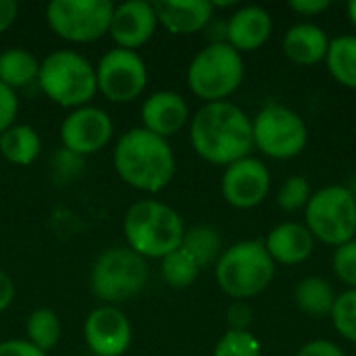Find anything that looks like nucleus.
Listing matches in <instances>:
<instances>
[{"label": "nucleus", "instance_id": "23", "mask_svg": "<svg viewBox=\"0 0 356 356\" xmlns=\"http://www.w3.org/2000/svg\"><path fill=\"white\" fill-rule=\"evenodd\" d=\"M181 248L196 261L200 269H204L209 265H217L219 257L223 254V240L213 225H194L186 229Z\"/></svg>", "mask_w": 356, "mask_h": 356}, {"label": "nucleus", "instance_id": "29", "mask_svg": "<svg viewBox=\"0 0 356 356\" xmlns=\"http://www.w3.org/2000/svg\"><path fill=\"white\" fill-rule=\"evenodd\" d=\"M213 356H261V342L250 332L227 330L219 338Z\"/></svg>", "mask_w": 356, "mask_h": 356}, {"label": "nucleus", "instance_id": "33", "mask_svg": "<svg viewBox=\"0 0 356 356\" xmlns=\"http://www.w3.org/2000/svg\"><path fill=\"white\" fill-rule=\"evenodd\" d=\"M252 317H254L252 307L246 300H236L225 311V321H227L229 330H234V332H250Z\"/></svg>", "mask_w": 356, "mask_h": 356}, {"label": "nucleus", "instance_id": "17", "mask_svg": "<svg viewBox=\"0 0 356 356\" xmlns=\"http://www.w3.org/2000/svg\"><path fill=\"white\" fill-rule=\"evenodd\" d=\"M273 29V19L267 8L259 4L240 6L227 19V44L240 54L261 48Z\"/></svg>", "mask_w": 356, "mask_h": 356}, {"label": "nucleus", "instance_id": "5", "mask_svg": "<svg viewBox=\"0 0 356 356\" xmlns=\"http://www.w3.org/2000/svg\"><path fill=\"white\" fill-rule=\"evenodd\" d=\"M38 83L52 102L65 108L86 106L98 92L94 65L73 50L50 52L40 63Z\"/></svg>", "mask_w": 356, "mask_h": 356}, {"label": "nucleus", "instance_id": "41", "mask_svg": "<svg viewBox=\"0 0 356 356\" xmlns=\"http://www.w3.org/2000/svg\"><path fill=\"white\" fill-rule=\"evenodd\" d=\"M348 17H350L353 25L356 27V0H350V2H348Z\"/></svg>", "mask_w": 356, "mask_h": 356}, {"label": "nucleus", "instance_id": "22", "mask_svg": "<svg viewBox=\"0 0 356 356\" xmlns=\"http://www.w3.org/2000/svg\"><path fill=\"white\" fill-rule=\"evenodd\" d=\"M42 150V140L31 125L17 123L0 134V154L13 165H31Z\"/></svg>", "mask_w": 356, "mask_h": 356}, {"label": "nucleus", "instance_id": "39", "mask_svg": "<svg viewBox=\"0 0 356 356\" xmlns=\"http://www.w3.org/2000/svg\"><path fill=\"white\" fill-rule=\"evenodd\" d=\"M209 44H225L227 42V21H213L204 27Z\"/></svg>", "mask_w": 356, "mask_h": 356}, {"label": "nucleus", "instance_id": "6", "mask_svg": "<svg viewBox=\"0 0 356 356\" xmlns=\"http://www.w3.org/2000/svg\"><path fill=\"white\" fill-rule=\"evenodd\" d=\"M244 71V58L234 46L207 44L188 67V86L200 100L221 102L242 86Z\"/></svg>", "mask_w": 356, "mask_h": 356}, {"label": "nucleus", "instance_id": "19", "mask_svg": "<svg viewBox=\"0 0 356 356\" xmlns=\"http://www.w3.org/2000/svg\"><path fill=\"white\" fill-rule=\"evenodd\" d=\"M265 248H267L269 257L273 259V263L300 265L313 254L315 238L305 223L286 221V223L275 225L269 232V236L265 240Z\"/></svg>", "mask_w": 356, "mask_h": 356}, {"label": "nucleus", "instance_id": "13", "mask_svg": "<svg viewBox=\"0 0 356 356\" xmlns=\"http://www.w3.org/2000/svg\"><path fill=\"white\" fill-rule=\"evenodd\" d=\"M113 138V121L98 106H79L73 108L60 123V142L63 148L88 156L102 150Z\"/></svg>", "mask_w": 356, "mask_h": 356}, {"label": "nucleus", "instance_id": "34", "mask_svg": "<svg viewBox=\"0 0 356 356\" xmlns=\"http://www.w3.org/2000/svg\"><path fill=\"white\" fill-rule=\"evenodd\" d=\"M19 113L17 92L0 81V134L15 125V117Z\"/></svg>", "mask_w": 356, "mask_h": 356}, {"label": "nucleus", "instance_id": "27", "mask_svg": "<svg viewBox=\"0 0 356 356\" xmlns=\"http://www.w3.org/2000/svg\"><path fill=\"white\" fill-rule=\"evenodd\" d=\"M161 273L163 280L175 288V290H184L190 288L200 273V267L196 265V261L179 246L177 250H173L171 254H167L165 259H161Z\"/></svg>", "mask_w": 356, "mask_h": 356}, {"label": "nucleus", "instance_id": "20", "mask_svg": "<svg viewBox=\"0 0 356 356\" xmlns=\"http://www.w3.org/2000/svg\"><path fill=\"white\" fill-rule=\"evenodd\" d=\"M284 54L296 63V65H317L327 56L330 50V38L325 33L323 27H319L317 23H296L292 25L282 42Z\"/></svg>", "mask_w": 356, "mask_h": 356}, {"label": "nucleus", "instance_id": "25", "mask_svg": "<svg viewBox=\"0 0 356 356\" xmlns=\"http://www.w3.org/2000/svg\"><path fill=\"white\" fill-rule=\"evenodd\" d=\"M40 60L25 48H8L0 54V81L13 90L38 79Z\"/></svg>", "mask_w": 356, "mask_h": 356}, {"label": "nucleus", "instance_id": "15", "mask_svg": "<svg viewBox=\"0 0 356 356\" xmlns=\"http://www.w3.org/2000/svg\"><path fill=\"white\" fill-rule=\"evenodd\" d=\"M156 13L152 2L146 0H127L115 6L111 17L108 35L117 48L136 50L144 46L156 31Z\"/></svg>", "mask_w": 356, "mask_h": 356}, {"label": "nucleus", "instance_id": "31", "mask_svg": "<svg viewBox=\"0 0 356 356\" xmlns=\"http://www.w3.org/2000/svg\"><path fill=\"white\" fill-rule=\"evenodd\" d=\"M332 267L338 280L348 286V290H356V238L336 248Z\"/></svg>", "mask_w": 356, "mask_h": 356}, {"label": "nucleus", "instance_id": "8", "mask_svg": "<svg viewBox=\"0 0 356 356\" xmlns=\"http://www.w3.org/2000/svg\"><path fill=\"white\" fill-rule=\"evenodd\" d=\"M305 225L327 246L338 248L350 242L356 238V194L342 184L313 192L305 209Z\"/></svg>", "mask_w": 356, "mask_h": 356}, {"label": "nucleus", "instance_id": "38", "mask_svg": "<svg viewBox=\"0 0 356 356\" xmlns=\"http://www.w3.org/2000/svg\"><path fill=\"white\" fill-rule=\"evenodd\" d=\"M19 6L15 0H0V33H4L17 19Z\"/></svg>", "mask_w": 356, "mask_h": 356}, {"label": "nucleus", "instance_id": "3", "mask_svg": "<svg viewBox=\"0 0 356 356\" xmlns=\"http://www.w3.org/2000/svg\"><path fill=\"white\" fill-rule=\"evenodd\" d=\"M127 248L144 259H165L181 246L186 227L177 211L159 200L134 202L123 219Z\"/></svg>", "mask_w": 356, "mask_h": 356}, {"label": "nucleus", "instance_id": "36", "mask_svg": "<svg viewBox=\"0 0 356 356\" xmlns=\"http://www.w3.org/2000/svg\"><path fill=\"white\" fill-rule=\"evenodd\" d=\"M0 356H46L27 340H6L0 342Z\"/></svg>", "mask_w": 356, "mask_h": 356}, {"label": "nucleus", "instance_id": "2", "mask_svg": "<svg viewBox=\"0 0 356 356\" xmlns=\"http://www.w3.org/2000/svg\"><path fill=\"white\" fill-rule=\"evenodd\" d=\"M119 177L148 194L165 190L175 175V154L169 142L144 127L125 131L113 152Z\"/></svg>", "mask_w": 356, "mask_h": 356}, {"label": "nucleus", "instance_id": "16", "mask_svg": "<svg viewBox=\"0 0 356 356\" xmlns=\"http://www.w3.org/2000/svg\"><path fill=\"white\" fill-rule=\"evenodd\" d=\"M140 117L144 129L167 140L188 123L190 111L181 94L173 90H159L144 100Z\"/></svg>", "mask_w": 356, "mask_h": 356}, {"label": "nucleus", "instance_id": "35", "mask_svg": "<svg viewBox=\"0 0 356 356\" xmlns=\"http://www.w3.org/2000/svg\"><path fill=\"white\" fill-rule=\"evenodd\" d=\"M296 356H346L344 350L332 340H311L307 342Z\"/></svg>", "mask_w": 356, "mask_h": 356}, {"label": "nucleus", "instance_id": "1", "mask_svg": "<svg viewBox=\"0 0 356 356\" xmlns=\"http://www.w3.org/2000/svg\"><path fill=\"white\" fill-rule=\"evenodd\" d=\"M190 142L200 159L227 167L250 156L252 119L234 102H204L190 123Z\"/></svg>", "mask_w": 356, "mask_h": 356}, {"label": "nucleus", "instance_id": "28", "mask_svg": "<svg viewBox=\"0 0 356 356\" xmlns=\"http://www.w3.org/2000/svg\"><path fill=\"white\" fill-rule=\"evenodd\" d=\"M332 321L336 332L356 344V290H344L336 296L334 309H332Z\"/></svg>", "mask_w": 356, "mask_h": 356}, {"label": "nucleus", "instance_id": "30", "mask_svg": "<svg viewBox=\"0 0 356 356\" xmlns=\"http://www.w3.org/2000/svg\"><path fill=\"white\" fill-rule=\"evenodd\" d=\"M313 192H311V184L307 177L302 175H290L288 179H284V184L280 186L277 192V204L280 209L294 213L300 209H307L309 200H311Z\"/></svg>", "mask_w": 356, "mask_h": 356}, {"label": "nucleus", "instance_id": "18", "mask_svg": "<svg viewBox=\"0 0 356 356\" xmlns=\"http://www.w3.org/2000/svg\"><path fill=\"white\" fill-rule=\"evenodd\" d=\"M156 21L175 35L202 31L215 13L211 0H159L152 2Z\"/></svg>", "mask_w": 356, "mask_h": 356}, {"label": "nucleus", "instance_id": "12", "mask_svg": "<svg viewBox=\"0 0 356 356\" xmlns=\"http://www.w3.org/2000/svg\"><path fill=\"white\" fill-rule=\"evenodd\" d=\"M271 188V175L263 161L254 156L240 159L225 167L221 177V194L225 202L234 209H254L259 207Z\"/></svg>", "mask_w": 356, "mask_h": 356}, {"label": "nucleus", "instance_id": "10", "mask_svg": "<svg viewBox=\"0 0 356 356\" xmlns=\"http://www.w3.org/2000/svg\"><path fill=\"white\" fill-rule=\"evenodd\" d=\"M113 10L111 0H52L46 6V21L58 38L86 44L108 33Z\"/></svg>", "mask_w": 356, "mask_h": 356}, {"label": "nucleus", "instance_id": "11", "mask_svg": "<svg viewBox=\"0 0 356 356\" xmlns=\"http://www.w3.org/2000/svg\"><path fill=\"white\" fill-rule=\"evenodd\" d=\"M96 69V88L111 102H131L148 83V69L136 50L115 48L108 50Z\"/></svg>", "mask_w": 356, "mask_h": 356}, {"label": "nucleus", "instance_id": "32", "mask_svg": "<svg viewBox=\"0 0 356 356\" xmlns=\"http://www.w3.org/2000/svg\"><path fill=\"white\" fill-rule=\"evenodd\" d=\"M50 167H52V177L58 184H71L83 169V156L67 148H58L50 159Z\"/></svg>", "mask_w": 356, "mask_h": 356}, {"label": "nucleus", "instance_id": "24", "mask_svg": "<svg viewBox=\"0 0 356 356\" xmlns=\"http://www.w3.org/2000/svg\"><path fill=\"white\" fill-rule=\"evenodd\" d=\"M332 77L344 88L356 90V35L344 33L330 40V50L325 56Z\"/></svg>", "mask_w": 356, "mask_h": 356}, {"label": "nucleus", "instance_id": "9", "mask_svg": "<svg viewBox=\"0 0 356 356\" xmlns=\"http://www.w3.org/2000/svg\"><path fill=\"white\" fill-rule=\"evenodd\" d=\"M254 146L277 161L298 156L309 142V127L305 119L286 104L267 102L252 119Z\"/></svg>", "mask_w": 356, "mask_h": 356}, {"label": "nucleus", "instance_id": "26", "mask_svg": "<svg viewBox=\"0 0 356 356\" xmlns=\"http://www.w3.org/2000/svg\"><path fill=\"white\" fill-rule=\"evenodd\" d=\"M27 342H31L42 353L52 350L60 340V319L50 309H35L25 323Z\"/></svg>", "mask_w": 356, "mask_h": 356}, {"label": "nucleus", "instance_id": "40", "mask_svg": "<svg viewBox=\"0 0 356 356\" xmlns=\"http://www.w3.org/2000/svg\"><path fill=\"white\" fill-rule=\"evenodd\" d=\"M13 300H15V284L4 271H0V313L6 311Z\"/></svg>", "mask_w": 356, "mask_h": 356}, {"label": "nucleus", "instance_id": "7", "mask_svg": "<svg viewBox=\"0 0 356 356\" xmlns=\"http://www.w3.org/2000/svg\"><path fill=\"white\" fill-rule=\"evenodd\" d=\"M148 282L146 259L127 246L104 250L90 271V290L98 300L115 307L138 296Z\"/></svg>", "mask_w": 356, "mask_h": 356}, {"label": "nucleus", "instance_id": "14", "mask_svg": "<svg viewBox=\"0 0 356 356\" xmlns=\"http://www.w3.org/2000/svg\"><path fill=\"white\" fill-rule=\"evenodd\" d=\"M83 338L96 356H121L127 353L134 332L123 311L102 305L86 317Z\"/></svg>", "mask_w": 356, "mask_h": 356}, {"label": "nucleus", "instance_id": "37", "mask_svg": "<svg viewBox=\"0 0 356 356\" xmlns=\"http://www.w3.org/2000/svg\"><path fill=\"white\" fill-rule=\"evenodd\" d=\"M330 0H292L290 2V8L298 15H305V17H315L319 13H323L325 8H330Z\"/></svg>", "mask_w": 356, "mask_h": 356}, {"label": "nucleus", "instance_id": "21", "mask_svg": "<svg viewBox=\"0 0 356 356\" xmlns=\"http://www.w3.org/2000/svg\"><path fill=\"white\" fill-rule=\"evenodd\" d=\"M336 292L332 288V284L319 275H309V277H302L296 288H294V302L296 307L313 317V319H321V317H327L332 315V309H334V302H336Z\"/></svg>", "mask_w": 356, "mask_h": 356}, {"label": "nucleus", "instance_id": "4", "mask_svg": "<svg viewBox=\"0 0 356 356\" xmlns=\"http://www.w3.org/2000/svg\"><path fill=\"white\" fill-rule=\"evenodd\" d=\"M219 288L234 300H248L269 288L275 277V263L265 242L242 240L223 250L215 265Z\"/></svg>", "mask_w": 356, "mask_h": 356}]
</instances>
